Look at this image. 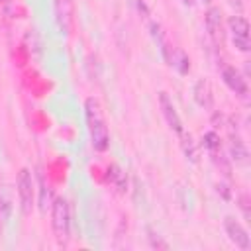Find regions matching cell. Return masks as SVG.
<instances>
[{
	"instance_id": "6da1fadb",
	"label": "cell",
	"mask_w": 251,
	"mask_h": 251,
	"mask_svg": "<svg viewBox=\"0 0 251 251\" xmlns=\"http://www.w3.org/2000/svg\"><path fill=\"white\" fill-rule=\"evenodd\" d=\"M84 108H86V122H88V131H90L92 147L102 153L110 145V133H108V127H106V124H104V120L100 116L98 102L94 98H88Z\"/></svg>"
},
{
	"instance_id": "7a4b0ae2",
	"label": "cell",
	"mask_w": 251,
	"mask_h": 251,
	"mask_svg": "<svg viewBox=\"0 0 251 251\" xmlns=\"http://www.w3.org/2000/svg\"><path fill=\"white\" fill-rule=\"evenodd\" d=\"M51 226H53V233L59 245H67L69 237H71V210H69V202L59 196L53 202L51 208Z\"/></svg>"
},
{
	"instance_id": "3957f363",
	"label": "cell",
	"mask_w": 251,
	"mask_h": 251,
	"mask_svg": "<svg viewBox=\"0 0 251 251\" xmlns=\"http://www.w3.org/2000/svg\"><path fill=\"white\" fill-rule=\"evenodd\" d=\"M18 196H20V208L24 216L31 214L33 200H35V190H33V180L29 169H22L18 175Z\"/></svg>"
},
{
	"instance_id": "277c9868",
	"label": "cell",
	"mask_w": 251,
	"mask_h": 251,
	"mask_svg": "<svg viewBox=\"0 0 251 251\" xmlns=\"http://www.w3.org/2000/svg\"><path fill=\"white\" fill-rule=\"evenodd\" d=\"M227 25H229V31H231L233 45L241 53H247L249 47H251V43H249V22L241 16H233V18H229Z\"/></svg>"
},
{
	"instance_id": "5b68a950",
	"label": "cell",
	"mask_w": 251,
	"mask_h": 251,
	"mask_svg": "<svg viewBox=\"0 0 251 251\" xmlns=\"http://www.w3.org/2000/svg\"><path fill=\"white\" fill-rule=\"evenodd\" d=\"M159 106H161V112H163V118L167 122V126L176 133V135H182L184 133V126H182V120L173 104V100L169 98L167 92H159Z\"/></svg>"
},
{
	"instance_id": "8992f818",
	"label": "cell",
	"mask_w": 251,
	"mask_h": 251,
	"mask_svg": "<svg viewBox=\"0 0 251 251\" xmlns=\"http://www.w3.org/2000/svg\"><path fill=\"white\" fill-rule=\"evenodd\" d=\"M224 227H226V233L229 237L231 243H235V247L243 249V251H249L251 249V239H249V233L245 231V227L231 216H226L224 220Z\"/></svg>"
},
{
	"instance_id": "52a82bcc",
	"label": "cell",
	"mask_w": 251,
	"mask_h": 251,
	"mask_svg": "<svg viewBox=\"0 0 251 251\" xmlns=\"http://www.w3.org/2000/svg\"><path fill=\"white\" fill-rule=\"evenodd\" d=\"M222 76H224V82L227 84V88H229L231 92H235L239 98H247V92H249L247 80L241 76V73H239L235 67H226V69L222 71Z\"/></svg>"
},
{
	"instance_id": "ba28073f",
	"label": "cell",
	"mask_w": 251,
	"mask_h": 251,
	"mask_svg": "<svg viewBox=\"0 0 251 251\" xmlns=\"http://www.w3.org/2000/svg\"><path fill=\"white\" fill-rule=\"evenodd\" d=\"M206 29L214 43L222 41V14L218 8H210L206 14Z\"/></svg>"
},
{
	"instance_id": "9c48e42d",
	"label": "cell",
	"mask_w": 251,
	"mask_h": 251,
	"mask_svg": "<svg viewBox=\"0 0 251 251\" xmlns=\"http://www.w3.org/2000/svg\"><path fill=\"white\" fill-rule=\"evenodd\" d=\"M192 94H194V100L200 108H212L214 96H212V88H210L208 80H198L192 88Z\"/></svg>"
},
{
	"instance_id": "30bf717a",
	"label": "cell",
	"mask_w": 251,
	"mask_h": 251,
	"mask_svg": "<svg viewBox=\"0 0 251 251\" xmlns=\"http://www.w3.org/2000/svg\"><path fill=\"white\" fill-rule=\"evenodd\" d=\"M229 139H231V143H229L231 159H233L237 165H247V161H249V151H247L245 143L241 141V137L231 131V133H229Z\"/></svg>"
},
{
	"instance_id": "8fae6325",
	"label": "cell",
	"mask_w": 251,
	"mask_h": 251,
	"mask_svg": "<svg viewBox=\"0 0 251 251\" xmlns=\"http://www.w3.org/2000/svg\"><path fill=\"white\" fill-rule=\"evenodd\" d=\"M55 14H57V24L59 27L69 33L71 29V16H73V6H71V0H57L55 2Z\"/></svg>"
},
{
	"instance_id": "7c38bea8",
	"label": "cell",
	"mask_w": 251,
	"mask_h": 251,
	"mask_svg": "<svg viewBox=\"0 0 251 251\" xmlns=\"http://www.w3.org/2000/svg\"><path fill=\"white\" fill-rule=\"evenodd\" d=\"M178 137H180V145H182V151H184L186 159H190L192 163H198V151H196V145L192 141V135L186 133V129H184V133L178 135Z\"/></svg>"
},
{
	"instance_id": "4fadbf2b",
	"label": "cell",
	"mask_w": 251,
	"mask_h": 251,
	"mask_svg": "<svg viewBox=\"0 0 251 251\" xmlns=\"http://www.w3.org/2000/svg\"><path fill=\"white\" fill-rule=\"evenodd\" d=\"M169 61H171L173 67H176V71L180 75H186L190 71V61H188V57H186L184 51H175L173 57H169Z\"/></svg>"
},
{
	"instance_id": "5bb4252c",
	"label": "cell",
	"mask_w": 251,
	"mask_h": 251,
	"mask_svg": "<svg viewBox=\"0 0 251 251\" xmlns=\"http://www.w3.org/2000/svg\"><path fill=\"white\" fill-rule=\"evenodd\" d=\"M108 180L118 188V190H126V175L122 173V169L118 165H110L108 167Z\"/></svg>"
},
{
	"instance_id": "9a60e30c",
	"label": "cell",
	"mask_w": 251,
	"mask_h": 251,
	"mask_svg": "<svg viewBox=\"0 0 251 251\" xmlns=\"http://www.w3.org/2000/svg\"><path fill=\"white\" fill-rule=\"evenodd\" d=\"M202 141H204V147L210 151V155L216 153V151H220V137H218L216 131H206L204 137H202Z\"/></svg>"
},
{
	"instance_id": "2e32d148",
	"label": "cell",
	"mask_w": 251,
	"mask_h": 251,
	"mask_svg": "<svg viewBox=\"0 0 251 251\" xmlns=\"http://www.w3.org/2000/svg\"><path fill=\"white\" fill-rule=\"evenodd\" d=\"M149 243H151L153 249H169V243L163 241V239H161L157 233H153L151 229H149Z\"/></svg>"
},
{
	"instance_id": "e0dca14e",
	"label": "cell",
	"mask_w": 251,
	"mask_h": 251,
	"mask_svg": "<svg viewBox=\"0 0 251 251\" xmlns=\"http://www.w3.org/2000/svg\"><path fill=\"white\" fill-rule=\"evenodd\" d=\"M239 206H241V210H243L245 220H251V214H249V200H247V196H245V194L239 198Z\"/></svg>"
},
{
	"instance_id": "ac0fdd59",
	"label": "cell",
	"mask_w": 251,
	"mask_h": 251,
	"mask_svg": "<svg viewBox=\"0 0 251 251\" xmlns=\"http://www.w3.org/2000/svg\"><path fill=\"white\" fill-rule=\"evenodd\" d=\"M218 192H222V194H224V198H226V200H227V198H229V188H227V186H226V184H218Z\"/></svg>"
},
{
	"instance_id": "d6986e66",
	"label": "cell",
	"mask_w": 251,
	"mask_h": 251,
	"mask_svg": "<svg viewBox=\"0 0 251 251\" xmlns=\"http://www.w3.org/2000/svg\"><path fill=\"white\" fill-rule=\"evenodd\" d=\"M182 4H184V6H192V4H194V0H182Z\"/></svg>"
},
{
	"instance_id": "ffe728a7",
	"label": "cell",
	"mask_w": 251,
	"mask_h": 251,
	"mask_svg": "<svg viewBox=\"0 0 251 251\" xmlns=\"http://www.w3.org/2000/svg\"><path fill=\"white\" fill-rule=\"evenodd\" d=\"M0 2H2V4H8V2H10V0H0Z\"/></svg>"
},
{
	"instance_id": "44dd1931",
	"label": "cell",
	"mask_w": 251,
	"mask_h": 251,
	"mask_svg": "<svg viewBox=\"0 0 251 251\" xmlns=\"http://www.w3.org/2000/svg\"><path fill=\"white\" fill-rule=\"evenodd\" d=\"M204 2H206V4H208V2H210V0H204Z\"/></svg>"
}]
</instances>
